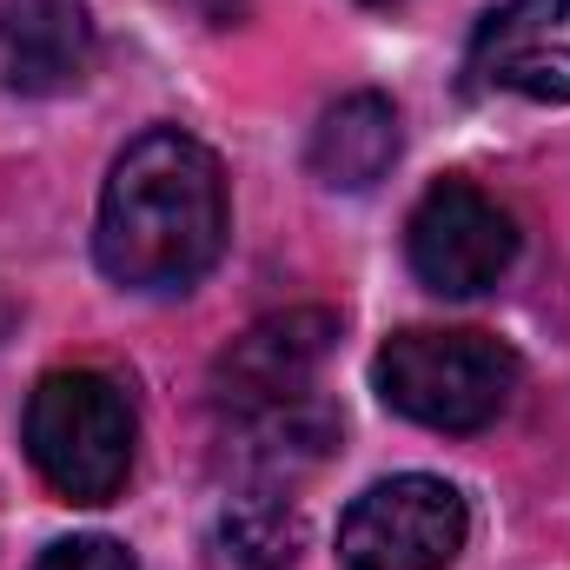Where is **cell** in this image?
Here are the masks:
<instances>
[{"instance_id": "cell-11", "label": "cell", "mask_w": 570, "mask_h": 570, "mask_svg": "<svg viewBox=\"0 0 570 570\" xmlns=\"http://www.w3.org/2000/svg\"><path fill=\"white\" fill-rule=\"evenodd\" d=\"M298 511L279 491H246L213 518V564L219 570H292L298 564Z\"/></svg>"}, {"instance_id": "cell-14", "label": "cell", "mask_w": 570, "mask_h": 570, "mask_svg": "<svg viewBox=\"0 0 570 570\" xmlns=\"http://www.w3.org/2000/svg\"><path fill=\"white\" fill-rule=\"evenodd\" d=\"M7 318H13V312H7V298H0V332H7Z\"/></svg>"}, {"instance_id": "cell-10", "label": "cell", "mask_w": 570, "mask_h": 570, "mask_svg": "<svg viewBox=\"0 0 570 570\" xmlns=\"http://www.w3.org/2000/svg\"><path fill=\"white\" fill-rule=\"evenodd\" d=\"M332 444H338V419H332L318 399H292V405H273V412L233 419V458H239V471L259 478L266 491H279L285 478L312 471Z\"/></svg>"}, {"instance_id": "cell-4", "label": "cell", "mask_w": 570, "mask_h": 570, "mask_svg": "<svg viewBox=\"0 0 570 570\" xmlns=\"http://www.w3.org/2000/svg\"><path fill=\"white\" fill-rule=\"evenodd\" d=\"M471 538V511L444 478H385L338 518V558L352 570H444Z\"/></svg>"}, {"instance_id": "cell-13", "label": "cell", "mask_w": 570, "mask_h": 570, "mask_svg": "<svg viewBox=\"0 0 570 570\" xmlns=\"http://www.w3.org/2000/svg\"><path fill=\"white\" fill-rule=\"evenodd\" d=\"M186 13H199L206 27H239L246 20V0H179Z\"/></svg>"}, {"instance_id": "cell-9", "label": "cell", "mask_w": 570, "mask_h": 570, "mask_svg": "<svg viewBox=\"0 0 570 570\" xmlns=\"http://www.w3.org/2000/svg\"><path fill=\"white\" fill-rule=\"evenodd\" d=\"M399 107L385 94H345L318 134H312V173L332 186V193H365L392 173L399 159Z\"/></svg>"}, {"instance_id": "cell-2", "label": "cell", "mask_w": 570, "mask_h": 570, "mask_svg": "<svg viewBox=\"0 0 570 570\" xmlns=\"http://www.w3.org/2000/svg\"><path fill=\"white\" fill-rule=\"evenodd\" d=\"M20 438H27L33 471L67 504H114L127 491V471H134L140 419H134V399L114 372L67 365V372H47L33 385Z\"/></svg>"}, {"instance_id": "cell-8", "label": "cell", "mask_w": 570, "mask_h": 570, "mask_svg": "<svg viewBox=\"0 0 570 570\" xmlns=\"http://www.w3.org/2000/svg\"><path fill=\"white\" fill-rule=\"evenodd\" d=\"M94 67V20L80 0H0V87L67 94Z\"/></svg>"}, {"instance_id": "cell-15", "label": "cell", "mask_w": 570, "mask_h": 570, "mask_svg": "<svg viewBox=\"0 0 570 570\" xmlns=\"http://www.w3.org/2000/svg\"><path fill=\"white\" fill-rule=\"evenodd\" d=\"M365 7H399V0H365Z\"/></svg>"}, {"instance_id": "cell-1", "label": "cell", "mask_w": 570, "mask_h": 570, "mask_svg": "<svg viewBox=\"0 0 570 570\" xmlns=\"http://www.w3.org/2000/svg\"><path fill=\"white\" fill-rule=\"evenodd\" d=\"M226 253V173L179 127L127 146L100 193L94 259L127 292H186Z\"/></svg>"}, {"instance_id": "cell-5", "label": "cell", "mask_w": 570, "mask_h": 570, "mask_svg": "<svg viewBox=\"0 0 570 570\" xmlns=\"http://www.w3.org/2000/svg\"><path fill=\"white\" fill-rule=\"evenodd\" d=\"M405 253H412V273L444 292V298H471L484 285H498L518 259V226L511 213L478 193L471 179H438L425 199L412 206V226H405Z\"/></svg>"}, {"instance_id": "cell-6", "label": "cell", "mask_w": 570, "mask_h": 570, "mask_svg": "<svg viewBox=\"0 0 570 570\" xmlns=\"http://www.w3.org/2000/svg\"><path fill=\"white\" fill-rule=\"evenodd\" d=\"M332 338H338V318L318 312V305H292V312L259 318L213 365L219 412L246 419V412H273V405H292V399H312V379H318Z\"/></svg>"}, {"instance_id": "cell-7", "label": "cell", "mask_w": 570, "mask_h": 570, "mask_svg": "<svg viewBox=\"0 0 570 570\" xmlns=\"http://www.w3.org/2000/svg\"><path fill=\"white\" fill-rule=\"evenodd\" d=\"M471 73L484 87L564 107L570 100V0H504L471 33Z\"/></svg>"}, {"instance_id": "cell-3", "label": "cell", "mask_w": 570, "mask_h": 570, "mask_svg": "<svg viewBox=\"0 0 570 570\" xmlns=\"http://www.w3.org/2000/svg\"><path fill=\"white\" fill-rule=\"evenodd\" d=\"M518 352L491 332H399L379 352V399L425 431H484L518 392Z\"/></svg>"}, {"instance_id": "cell-12", "label": "cell", "mask_w": 570, "mask_h": 570, "mask_svg": "<svg viewBox=\"0 0 570 570\" xmlns=\"http://www.w3.org/2000/svg\"><path fill=\"white\" fill-rule=\"evenodd\" d=\"M33 570H140V564H134V551L114 544V538H60Z\"/></svg>"}]
</instances>
